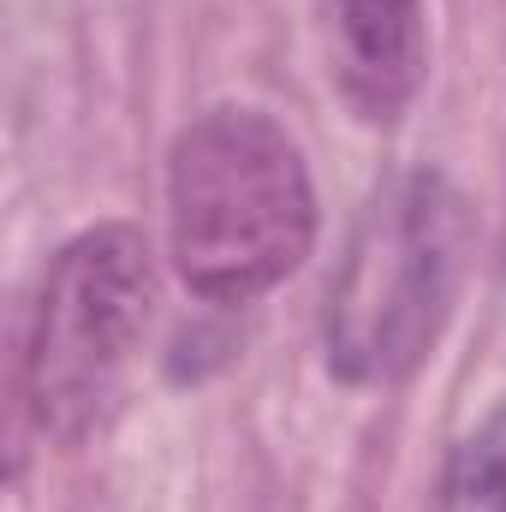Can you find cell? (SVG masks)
<instances>
[{
    "label": "cell",
    "mask_w": 506,
    "mask_h": 512,
    "mask_svg": "<svg viewBox=\"0 0 506 512\" xmlns=\"http://www.w3.org/2000/svg\"><path fill=\"white\" fill-rule=\"evenodd\" d=\"M149 316L155 256L137 227L102 221L48 256L24 322L18 387L30 423L54 447H84L114 423Z\"/></svg>",
    "instance_id": "cell-3"
},
{
    "label": "cell",
    "mask_w": 506,
    "mask_h": 512,
    "mask_svg": "<svg viewBox=\"0 0 506 512\" xmlns=\"http://www.w3.org/2000/svg\"><path fill=\"white\" fill-rule=\"evenodd\" d=\"M441 512H506V405L453 447L441 477Z\"/></svg>",
    "instance_id": "cell-5"
},
{
    "label": "cell",
    "mask_w": 506,
    "mask_h": 512,
    "mask_svg": "<svg viewBox=\"0 0 506 512\" xmlns=\"http://www.w3.org/2000/svg\"><path fill=\"white\" fill-rule=\"evenodd\" d=\"M477 245L465 191L435 167L387 173L328 280L322 352L346 387H399L435 352Z\"/></svg>",
    "instance_id": "cell-2"
},
{
    "label": "cell",
    "mask_w": 506,
    "mask_h": 512,
    "mask_svg": "<svg viewBox=\"0 0 506 512\" xmlns=\"http://www.w3.org/2000/svg\"><path fill=\"white\" fill-rule=\"evenodd\" d=\"M167 245L203 304H256L316 245V185L274 114L221 102L167 149Z\"/></svg>",
    "instance_id": "cell-1"
},
{
    "label": "cell",
    "mask_w": 506,
    "mask_h": 512,
    "mask_svg": "<svg viewBox=\"0 0 506 512\" xmlns=\"http://www.w3.org/2000/svg\"><path fill=\"white\" fill-rule=\"evenodd\" d=\"M328 72L364 126H393L429 72L423 0H328Z\"/></svg>",
    "instance_id": "cell-4"
}]
</instances>
